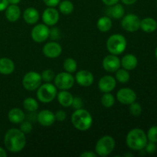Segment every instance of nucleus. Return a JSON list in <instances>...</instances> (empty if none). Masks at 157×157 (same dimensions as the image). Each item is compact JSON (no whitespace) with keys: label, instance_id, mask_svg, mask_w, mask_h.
<instances>
[{"label":"nucleus","instance_id":"nucleus-10","mask_svg":"<svg viewBox=\"0 0 157 157\" xmlns=\"http://www.w3.org/2000/svg\"><path fill=\"white\" fill-rule=\"evenodd\" d=\"M32 38L37 43H42L50 37V29L45 24H38L32 29Z\"/></svg>","mask_w":157,"mask_h":157},{"label":"nucleus","instance_id":"nucleus-35","mask_svg":"<svg viewBox=\"0 0 157 157\" xmlns=\"http://www.w3.org/2000/svg\"><path fill=\"white\" fill-rule=\"evenodd\" d=\"M20 125V130L21 132L25 133V134H29L32 131V125L31 124L30 121H22Z\"/></svg>","mask_w":157,"mask_h":157},{"label":"nucleus","instance_id":"nucleus-45","mask_svg":"<svg viewBox=\"0 0 157 157\" xmlns=\"http://www.w3.org/2000/svg\"><path fill=\"white\" fill-rule=\"evenodd\" d=\"M7 156V153H6V150L3 148L0 147V157H6Z\"/></svg>","mask_w":157,"mask_h":157},{"label":"nucleus","instance_id":"nucleus-15","mask_svg":"<svg viewBox=\"0 0 157 157\" xmlns=\"http://www.w3.org/2000/svg\"><path fill=\"white\" fill-rule=\"evenodd\" d=\"M117 86V81L115 78L110 75H105L99 80L98 87L103 93H109L113 91Z\"/></svg>","mask_w":157,"mask_h":157},{"label":"nucleus","instance_id":"nucleus-36","mask_svg":"<svg viewBox=\"0 0 157 157\" xmlns=\"http://www.w3.org/2000/svg\"><path fill=\"white\" fill-rule=\"evenodd\" d=\"M83 104H83L82 99L79 98V97H75V98H74L71 106L75 110H78V109L82 108Z\"/></svg>","mask_w":157,"mask_h":157},{"label":"nucleus","instance_id":"nucleus-43","mask_svg":"<svg viewBox=\"0 0 157 157\" xmlns=\"http://www.w3.org/2000/svg\"><path fill=\"white\" fill-rule=\"evenodd\" d=\"M106 6H113V5L117 4V3L119 2L120 0H101Z\"/></svg>","mask_w":157,"mask_h":157},{"label":"nucleus","instance_id":"nucleus-3","mask_svg":"<svg viewBox=\"0 0 157 157\" xmlns=\"http://www.w3.org/2000/svg\"><path fill=\"white\" fill-rule=\"evenodd\" d=\"M71 123L74 127L80 131H86L91 127L93 118L85 109H78L71 115Z\"/></svg>","mask_w":157,"mask_h":157},{"label":"nucleus","instance_id":"nucleus-14","mask_svg":"<svg viewBox=\"0 0 157 157\" xmlns=\"http://www.w3.org/2000/svg\"><path fill=\"white\" fill-rule=\"evenodd\" d=\"M44 56L48 58H56L61 55L62 48L61 44L55 41H50L45 44L42 49Z\"/></svg>","mask_w":157,"mask_h":157},{"label":"nucleus","instance_id":"nucleus-32","mask_svg":"<svg viewBox=\"0 0 157 157\" xmlns=\"http://www.w3.org/2000/svg\"><path fill=\"white\" fill-rule=\"evenodd\" d=\"M41 76L42 81H44V82L48 83L54 81V79H55V74L52 69H46V70L43 71Z\"/></svg>","mask_w":157,"mask_h":157},{"label":"nucleus","instance_id":"nucleus-12","mask_svg":"<svg viewBox=\"0 0 157 157\" xmlns=\"http://www.w3.org/2000/svg\"><path fill=\"white\" fill-rule=\"evenodd\" d=\"M102 65L106 71L113 73V72H116L121 67V59L118 58L117 55L110 54L104 58Z\"/></svg>","mask_w":157,"mask_h":157},{"label":"nucleus","instance_id":"nucleus-46","mask_svg":"<svg viewBox=\"0 0 157 157\" xmlns=\"http://www.w3.org/2000/svg\"><path fill=\"white\" fill-rule=\"evenodd\" d=\"M8 1L11 5H18L21 2V0H8Z\"/></svg>","mask_w":157,"mask_h":157},{"label":"nucleus","instance_id":"nucleus-17","mask_svg":"<svg viewBox=\"0 0 157 157\" xmlns=\"http://www.w3.org/2000/svg\"><path fill=\"white\" fill-rule=\"evenodd\" d=\"M37 121L42 127H51L56 121L55 113L49 110H43L37 114Z\"/></svg>","mask_w":157,"mask_h":157},{"label":"nucleus","instance_id":"nucleus-16","mask_svg":"<svg viewBox=\"0 0 157 157\" xmlns=\"http://www.w3.org/2000/svg\"><path fill=\"white\" fill-rule=\"evenodd\" d=\"M75 81L82 87H90L94 81V78L91 72L87 70H81L77 72Z\"/></svg>","mask_w":157,"mask_h":157},{"label":"nucleus","instance_id":"nucleus-44","mask_svg":"<svg viewBox=\"0 0 157 157\" xmlns=\"http://www.w3.org/2000/svg\"><path fill=\"white\" fill-rule=\"evenodd\" d=\"M136 1H137V0H121V2H122L124 4L127 5V6H130V5L134 4Z\"/></svg>","mask_w":157,"mask_h":157},{"label":"nucleus","instance_id":"nucleus-30","mask_svg":"<svg viewBox=\"0 0 157 157\" xmlns=\"http://www.w3.org/2000/svg\"><path fill=\"white\" fill-rule=\"evenodd\" d=\"M63 67H64L65 71L72 74L77 71V68H78V64H77V61H75L74 58H68L64 61V63H63Z\"/></svg>","mask_w":157,"mask_h":157},{"label":"nucleus","instance_id":"nucleus-34","mask_svg":"<svg viewBox=\"0 0 157 157\" xmlns=\"http://www.w3.org/2000/svg\"><path fill=\"white\" fill-rule=\"evenodd\" d=\"M147 136L150 142L157 143V126H153L149 129Z\"/></svg>","mask_w":157,"mask_h":157},{"label":"nucleus","instance_id":"nucleus-47","mask_svg":"<svg viewBox=\"0 0 157 157\" xmlns=\"http://www.w3.org/2000/svg\"><path fill=\"white\" fill-rule=\"evenodd\" d=\"M155 56H156V58L157 59V47L156 48V50H155Z\"/></svg>","mask_w":157,"mask_h":157},{"label":"nucleus","instance_id":"nucleus-13","mask_svg":"<svg viewBox=\"0 0 157 157\" xmlns=\"http://www.w3.org/2000/svg\"><path fill=\"white\" fill-rule=\"evenodd\" d=\"M59 12L54 7H48L42 13V21L48 26H54L59 21Z\"/></svg>","mask_w":157,"mask_h":157},{"label":"nucleus","instance_id":"nucleus-39","mask_svg":"<svg viewBox=\"0 0 157 157\" xmlns=\"http://www.w3.org/2000/svg\"><path fill=\"white\" fill-rule=\"evenodd\" d=\"M44 3L48 6V7H56L58 6L61 0H43Z\"/></svg>","mask_w":157,"mask_h":157},{"label":"nucleus","instance_id":"nucleus-38","mask_svg":"<svg viewBox=\"0 0 157 157\" xmlns=\"http://www.w3.org/2000/svg\"><path fill=\"white\" fill-rule=\"evenodd\" d=\"M145 149H146V151H147V153H150V154L154 153L157 150L156 143L150 142V141L149 143L147 142V145H146V147H145Z\"/></svg>","mask_w":157,"mask_h":157},{"label":"nucleus","instance_id":"nucleus-8","mask_svg":"<svg viewBox=\"0 0 157 157\" xmlns=\"http://www.w3.org/2000/svg\"><path fill=\"white\" fill-rule=\"evenodd\" d=\"M54 81L57 88L60 90H69L75 84V78L71 73L64 71L55 75Z\"/></svg>","mask_w":157,"mask_h":157},{"label":"nucleus","instance_id":"nucleus-20","mask_svg":"<svg viewBox=\"0 0 157 157\" xmlns=\"http://www.w3.org/2000/svg\"><path fill=\"white\" fill-rule=\"evenodd\" d=\"M5 11H6V18L10 22H15L21 16V10L18 5L9 4Z\"/></svg>","mask_w":157,"mask_h":157},{"label":"nucleus","instance_id":"nucleus-9","mask_svg":"<svg viewBox=\"0 0 157 157\" xmlns=\"http://www.w3.org/2000/svg\"><path fill=\"white\" fill-rule=\"evenodd\" d=\"M121 26L127 32H136L140 27V19L135 14H128L124 15L121 21Z\"/></svg>","mask_w":157,"mask_h":157},{"label":"nucleus","instance_id":"nucleus-18","mask_svg":"<svg viewBox=\"0 0 157 157\" xmlns=\"http://www.w3.org/2000/svg\"><path fill=\"white\" fill-rule=\"evenodd\" d=\"M121 64L123 68L127 71H132L136 67L138 64V59L132 54H127L121 60Z\"/></svg>","mask_w":157,"mask_h":157},{"label":"nucleus","instance_id":"nucleus-21","mask_svg":"<svg viewBox=\"0 0 157 157\" xmlns=\"http://www.w3.org/2000/svg\"><path fill=\"white\" fill-rule=\"evenodd\" d=\"M8 118L12 124H21L25 119V114L22 110L15 107L9 110V113H8Z\"/></svg>","mask_w":157,"mask_h":157},{"label":"nucleus","instance_id":"nucleus-29","mask_svg":"<svg viewBox=\"0 0 157 157\" xmlns=\"http://www.w3.org/2000/svg\"><path fill=\"white\" fill-rule=\"evenodd\" d=\"M59 11L64 15H70L74 11V5L69 0H64L58 4Z\"/></svg>","mask_w":157,"mask_h":157},{"label":"nucleus","instance_id":"nucleus-11","mask_svg":"<svg viewBox=\"0 0 157 157\" xmlns=\"http://www.w3.org/2000/svg\"><path fill=\"white\" fill-rule=\"evenodd\" d=\"M117 99L124 105H130L136 100V94L133 90L129 87L120 89L117 93Z\"/></svg>","mask_w":157,"mask_h":157},{"label":"nucleus","instance_id":"nucleus-41","mask_svg":"<svg viewBox=\"0 0 157 157\" xmlns=\"http://www.w3.org/2000/svg\"><path fill=\"white\" fill-rule=\"evenodd\" d=\"M9 3L8 0H0V12H3L9 6Z\"/></svg>","mask_w":157,"mask_h":157},{"label":"nucleus","instance_id":"nucleus-37","mask_svg":"<svg viewBox=\"0 0 157 157\" xmlns=\"http://www.w3.org/2000/svg\"><path fill=\"white\" fill-rule=\"evenodd\" d=\"M55 120L57 121H59V122H63L64 120L67 117V114H66V112L63 110H59L55 113Z\"/></svg>","mask_w":157,"mask_h":157},{"label":"nucleus","instance_id":"nucleus-27","mask_svg":"<svg viewBox=\"0 0 157 157\" xmlns=\"http://www.w3.org/2000/svg\"><path fill=\"white\" fill-rule=\"evenodd\" d=\"M23 107L27 111L32 113V112H35L38 109V103L35 99L32 98H27L23 101L22 103Z\"/></svg>","mask_w":157,"mask_h":157},{"label":"nucleus","instance_id":"nucleus-42","mask_svg":"<svg viewBox=\"0 0 157 157\" xmlns=\"http://www.w3.org/2000/svg\"><path fill=\"white\" fill-rule=\"evenodd\" d=\"M81 157H96L97 153H94L92 151H85L83 152L81 155H80Z\"/></svg>","mask_w":157,"mask_h":157},{"label":"nucleus","instance_id":"nucleus-25","mask_svg":"<svg viewBox=\"0 0 157 157\" xmlns=\"http://www.w3.org/2000/svg\"><path fill=\"white\" fill-rule=\"evenodd\" d=\"M144 32L147 33H152L157 29V21L153 18H145L140 20V27Z\"/></svg>","mask_w":157,"mask_h":157},{"label":"nucleus","instance_id":"nucleus-2","mask_svg":"<svg viewBox=\"0 0 157 157\" xmlns=\"http://www.w3.org/2000/svg\"><path fill=\"white\" fill-rule=\"evenodd\" d=\"M148 142L147 134L143 130L134 128L130 130L126 137L127 147L133 150H142Z\"/></svg>","mask_w":157,"mask_h":157},{"label":"nucleus","instance_id":"nucleus-22","mask_svg":"<svg viewBox=\"0 0 157 157\" xmlns=\"http://www.w3.org/2000/svg\"><path fill=\"white\" fill-rule=\"evenodd\" d=\"M15 71V64L9 58H0V74L4 75H9L13 73Z\"/></svg>","mask_w":157,"mask_h":157},{"label":"nucleus","instance_id":"nucleus-23","mask_svg":"<svg viewBox=\"0 0 157 157\" xmlns=\"http://www.w3.org/2000/svg\"><path fill=\"white\" fill-rule=\"evenodd\" d=\"M57 98H58V103L62 107H69L71 106L74 97L67 90H61L59 93L57 94Z\"/></svg>","mask_w":157,"mask_h":157},{"label":"nucleus","instance_id":"nucleus-5","mask_svg":"<svg viewBox=\"0 0 157 157\" xmlns=\"http://www.w3.org/2000/svg\"><path fill=\"white\" fill-rule=\"evenodd\" d=\"M37 90V98L38 101L44 104H48L54 101L58 94L57 87L51 82H45V84H41Z\"/></svg>","mask_w":157,"mask_h":157},{"label":"nucleus","instance_id":"nucleus-4","mask_svg":"<svg viewBox=\"0 0 157 157\" xmlns=\"http://www.w3.org/2000/svg\"><path fill=\"white\" fill-rule=\"evenodd\" d=\"M127 41L125 37L121 34L110 35L107 41V51L112 55H119L127 48Z\"/></svg>","mask_w":157,"mask_h":157},{"label":"nucleus","instance_id":"nucleus-24","mask_svg":"<svg viewBox=\"0 0 157 157\" xmlns=\"http://www.w3.org/2000/svg\"><path fill=\"white\" fill-rule=\"evenodd\" d=\"M124 13H125V10H124V6L119 3L109 6L108 9H107V16H110L116 19L122 18L124 17Z\"/></svg>","mask_w":157,"mask_h":157},{"label":"nucleus","instance_id":"nucleus-6","mask_svg":"<svg viewBox=\"0 0 157 157\" xmlns=\"http://www.w3.org/2000/svg\"><path fill=\"white\" fill-rule=\"evenodd\" d=\"M115 140L112 136H104L100 138L95 146V153L100 156H107L113 151Z\"/></svg>","mask_w":157,"mask_h":157},{"label":"nucleus","instance_id":"nucleus-48","mask_svg":"<svg viewBox=\"0 0 157 157\" xmlns=\"http://www.w3.org/2000/svg\"><path fill=\"white\" fill-rule=\"evenodd\" d=\"M156 4H157V0H156Z\"/></svg>","mask_w":157,"mask_h":157},{"label":"nucleus","instance_id":"nucleus-28","mask_svg":"<svg viewBox=\"0 0 157 157\" xmlns=\"http://www.w3.org/2000/svg\"><path fill=\"white\" fill-rule=\"evenodd\" d=\"M130 78V73L128 72V71L124 68H121L120 67L116 71V74H115V79H116V81H119L120 83H122V84H125V83L128 82Z\"/></svg>","mask_w":157,"mask_h":157},{"label":"nucleus","instance_id":"nucleus-33","mask_svg":"<svg viewBox=\"0 0 157 157\" xmlns=\"http://www.w3.org/2000/svg\"><path fill=\"white\" fill-rule=\"evenodd\" d=\"M143 109L142 107L140 104L136 102L132 103L131 104H130V112L133 116L134 117H138L142 113Z\"/></svg>","mask_w":157,"mask_h":157},{"label":"nucleus","instance_id":"nucleus-1","mask_svg":"<svg viewBox=\"0 0 157 157\" xmlns=\"http://www.w3.org/2000/svg\"><path fill=\"white\" fill-rule=\"evenodd\" d=\"M4 144L11 153H19L26 145L25 134L20 129H10L5 134Z\"/></svg>","mask_w":157,"mask_h":157},{"label":"nucleus","instance_id":"nucleus-31","mask_svg":"<svg viewBox=\"0 0 157 157\" xmlns=\"http://www.w3.org/2000/svg\"><path fill=\"white\" fill-rule=\"evenodd\" d=\"M114 103L115 98L113 97V95L110 94V92H109V93H104V94L101 98V104L106 108H110V107H112L114 105Z\"/></svg>","mask_w":157,"mask_h":157},{"label":"nucleus","instance_id":"nucleus-40","mask_svg":"<svg viewBox=\"0 0 157 157\" xmlns=\"http://www.w3.org/2000/svg\"><path fill=\"white\" fill-rule=\"evenodd\" d=\"M50 36L53 39H58L60 38V32L58 28H54L52 30H50Z\"/></svg>","mask_w":157,"mask_h":157},{"label":"nucleus","instance_id":"nucleus-7","mask_svg":"<svg viewBox=\"0 0 157 157\" xmlns=\"http://www.w3.org/2000/svg\"><path fill=\"white\" fill-rule=\"evenodd\" d=\"M41 76L36 71H29L25 75L22 79V85L25 90L33 91L37 90L41 84Z\"/></svg>","mask_w":157,"mask_h":157},{"label":"nucleus","instance_id":"nucleus-19","mask_svg":"<svg viewBox=\"0 0 157 157\" xmlns=\"http://www.w3.org/2000/svg\"><path fill=\"white\" fill-rule=\"evenodd\" d=\"M39 12L33 7L27 8L23 13V18L27 24L34 25L39 19Z\"/></svg>","mask_w":157,"mask_h":157},{"label":"nucleus","instance_id":"nucleus-26","mask_svg":"<svg viewBox=\"0 0 157 157\" xmlns=\"http://www.w3.org/2000/svg\"><path fill=\"white\" fill-rule=\"evenodd\" d=\"M97 27L99 31L102 32H107L112 28V21L110 17L103 16L98 20Z\"/></svg>","mask_w":157,"mask_h":157}]
</instances>
